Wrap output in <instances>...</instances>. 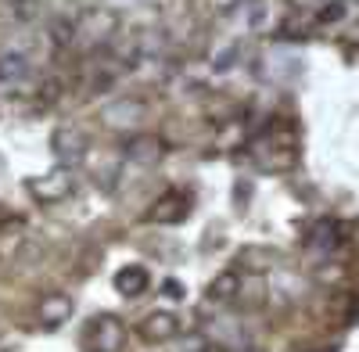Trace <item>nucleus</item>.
Here are the masks:
<instances>
[{"instance_id": "1", "label": "nucleus", "mask_w": 359, "mask_h": 352, "mask_svg": "<svg viewBox=\"0 0 359 352\" xmlns=\"http://www.w3.org/2000/svg\"><path fill=\"white\" fill-rule=\"evenodd\" d=\"M140 338L144 341H169L176 331H180V324H176V316L172 313H151V316H144L140 320Z\"/></svg>"}, {"instance_id": "6", "label": "nucleus", "mask_w": 359, "mask_h": 352, "mask_svg": "<svg viewBox=\"0 0 359 352\" xmlns=\"http://www.w3.org/2000/svg\"><path fill=\"white\" fill-rule=\"evenodd\" d=\"M130 155L140 158V162H151V158L162 155V144H158V140H137L133 148H130Z\"/></svg>"}, {"instance_id": "5", "label": "nucleus", "mask_w": 359, "mask_h": 352, "mask_svg": "<svg viewBox=\"0 0 359 352\" xmlns=\"http://www.w3.org/2000/svg\"><path fill=\"white\" fill-rule=\"evenodd\" d=\"M237 287H241V277H237V273H223V277L212 280L208 295H212L216 302H226V299H233V291H237Z\"/></svg>"}, {"instance_id": "2", "label": "nucleus", "mask_w": 359, "mask_h": 352, "mask_svg": "<svg viewBox=\"0 0 359 352\" xmlns=\"http://www.w3.org/2000/svg\"><path fill=\"white\" fill-rule=\"evenodd\" d=\"M90 334H97V348L94 352H118L123 348V327H118L115 316H97Z\"/></svg>"}, {"instance_id": "3", "label": "nucleus", "mask_w": 359, "mask_h": 352, "mask_svg": "<svg viewBox=\"0 0 359 352\" xmlns=\"http://www.w3.org/2000/svg\"><path fill=\"white\" fill-rule=\"evenodd\" d=\"M33 194L43 201H62L65 194H72V176L65 169H54L50 176H43V184H33Z\"/></svg>"}, {"instance_id": "7", "label": "nucleus", "mask_w": 359, "mask_h": 352, "mask_svg": "<svg viewBox=\"0 0 359 352\" xmlns=\"http://www.w3.org/2000/svg\"><path fill=\"white\" fill-rule=\"evenodd\" d=\"M22 72H25V57L22 54L0 57V79H11V76H22Z\"/></svg>"}, {"instance_id": "4", "label": "nucleus", "mask_w": 359, "mask_h": 352, "mask_svg": "<svg viewBox=\"0 0 359 352\" xmlns=\"http://www.w3.org/2000/svg\"><path fill=\"white\" fill-rule=\"evenodd\" d=\"M115 287L123 291L126 299L144 295V291H147V270H140V266H126V270H118V273H115Z\"/></svg>"}, {"instance_id": "8", "label": "nucleus", "mask_w": 359, "mask_h": 352, "mask_svg": "<svg viewBox=\"0 0 359 352\" xmlns=\"http://www.w3.org/2000/svg\"><path fill=\"white\" fill-rule=\"evenodd\" d=\"M165 295H169V299H180V284H176V280L165 284Z\"/></svg>"}]
</instances>
